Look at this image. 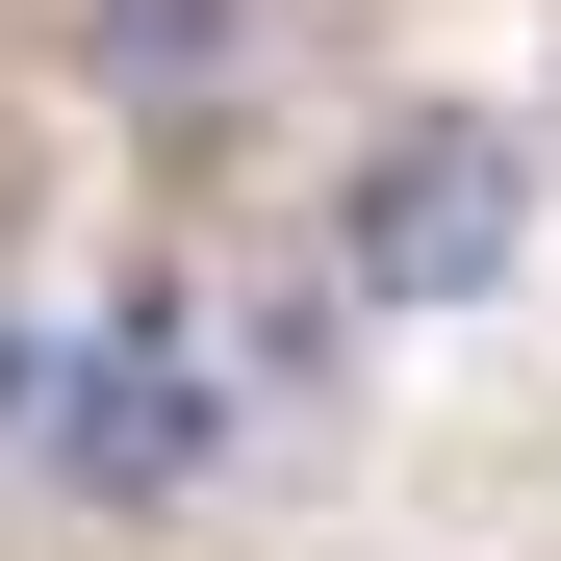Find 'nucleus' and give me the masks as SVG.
<instances>
[{
  "label": "nucleus",
  "instance_id": "1",
  "mask_svg": "<svg viewBox=\"0 0 561 561\" xmlns=\"http://www.w3.org/2000/svg\"><path fill=\"white\" fill-rule=\"evenodd\" d=\"M485 280H511V128L434 103L357 153V307H485Z\"/></svg>",
  "mask_w": 561,
  "mask_h": 561
},
{
  "label": "nucleus",
  "instance_id": "2",
  "mask_svg": "<svg viewBox=\"0 0 561 561\" xmlns=\"http://www.w3.org/2000/svg\"><path fill=\"white\" fill-rule=\"evenodd\" d=\"M280 51V0H77V77L128 128H230V77Z\"/></svg>",
  "mask_w": 561,
  "mask_h": 561
},
{
  "label": "nucleus",
  "instance_id": "3",
  "mask_svg": "<svg viewBox=\"0 0 561 561\" xmlns=\"http://www.w3.org/2000/svg\"><path fill=\"white\" fill-rule=\"evenodd\" d=\"M51 434H77V485H103V511H153V485H179V383H153V357H103Z\"/></svg>",
  "mask_w": 561,
  "mask_h": 561
}]
</instances>
